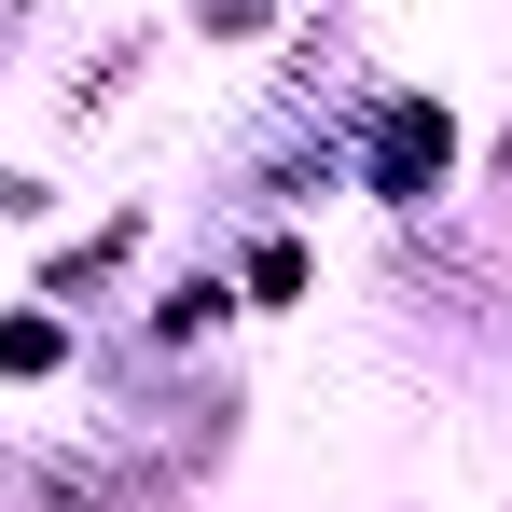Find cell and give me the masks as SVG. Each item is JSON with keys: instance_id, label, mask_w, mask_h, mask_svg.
<instances>
[{"instance_id": "6da1fadb", "label": "cell", "mask_w": 512, "mask_h": 512, "mask_svg": "<svg viewBox=\"0 0 512 512\" xmlns=\"http://www.w3.org/2000/svg\"><path fill=\"white\" fill-rule=\"evenodd\" d=\"M429 167H443V111H388V139H374V180H388V194H416Z\"/></svg>"}, {"instance_id": "7a4b0ae2", "label": "cell", "mask_w": 512, "mask_h": 512, "mask_svg": "<svg viewBox=\"0 0 512 512\" xmlns=\"http://www.w3.org/2000/svg\"><path fill=\"white\" fill-rule=\"evenodd\" d=\"M56 360V333H28V319H0V374H42Z\"/></svg>"}]
</instances>
